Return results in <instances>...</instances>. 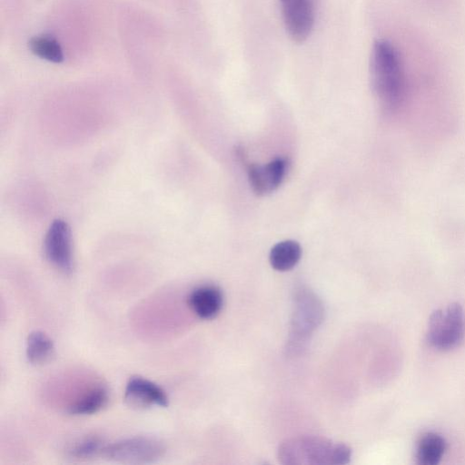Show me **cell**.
I'll return each instance as SVG.
<instances>
[{
	"mask_svg": "<svg viewBox=\"0 0 465 465\" xmlns=\"http://www.w3.org/2000/svg\"><path fill=\"white\" fill-rule=\"evenodd\" d=\"M371 78L382 105L391 111L398 109L405 96V74L397 49L387 40L379 39L373 44Z\"/></svg>",
	"mask_w": 465,
	"mask_h": 465,
	"instance_id": "cell-1",
	"label": "cell"
},
{
	"mask_svg": "<svg viewBox=\"0 0 465 465\" xmlns=\"http://www.w3.org/2000/svg\"><path fill=\"white\" fill-rule=\"evenodd\" d=\"M350 458L347 445L319 437L291 439L279 448V459L284 464H345Z\"/></svg>",
	"mask_w": 465,
	"mask_h": 465,
	"instance_id": "cell-2",
	"label": "cell"
},
{
	"mask_svg": "<svg viewBox=\"0 0 465 465\" xmlns=\"http://www.w3.org/2000/svg\"><path fill=\"white\" fill-rule=\"evenodd\" d=\"M165 453L160 440L149 437H132L104 445L102 454L115 462L128 464L151 463Z\"/></svg>",
	"mask_w": 465,
	"mask_h": 465,
	"instance_id": "cell-3",
	"label": "cell"
},
{
	"mask_svg": "<svg viewBox=\"0 0 465 465\" xmlns=\"http://www.w3.org/2000/svg\"><path fill=\"white\" fill-rule=\"evenodd\" d=\"M464 313L462 307L453 302L445 309L435 311L430 317L428 340L438 349L455 347L464 334Z\"/></svg>",
	"mask_w": 465,
	"mask_h": 465,
	"instance_id": "cell-4",
	"label": "cell"
},
{
	"mask_svg": "<svg viewBox=\"0 0 465 465\" xmlns=\"http://www.w3.org/2000/svg\"><path fill=\"white\" fill-rule=\"evenodd\" d=\"M45 253L55 268L64 273L72 272L71 233L65 222L55 220L50 225L45 240Z\"/></svg>",
	"mask_w": 465,
	"mask_h": 465,
	"instance_id": "cell-5",
	"label": "cell"
},
{
	"mask_svg": "<svg viewBox=\"0 0 465 465\" xmlns=\"http://www.w3.org/2000/svg\"><path fill=\"white\" fill-rule=\"evenodd\" d=\"M280 1L286 31L295 42H303L310 35L314 24L312 0Z\"/></svg>",
	"mask_w": 465,
	"mask_h": 465,
	"instance_id": "cell-6",
	"label": "cell"
},
{
	"mask_svg": "<svg viewBox=\"0 0 465 465\" xmlns=\"http://www.w3.org/2000/svg\"><path fill=\"white\" fill-rule=\"evenodd\" d=\"M124 400L129 407L138 410L168 406L165 391L153 381L140 376L130 378L125 386Z\"/></svg>",
	"mask_w": 465,
	"mask_h": 465,
	"instance_id": "cell-7",
	"label": "cell"
},
{
	"mask_svg": "<svg viewBox=\"0 0 465 465\" xmlns=\"http://www.w3.org/2000/svg\"><path fill=\"white\" fill-rule=\"evenodd\" d=\"M286 170V162L277 158L264 165H250L248 177L255 193L264 195L273 192L282 183Z\"/></svg>",
	"mask_w": 465,
	"mask_h": 465,
	"instance_id": "cell-8",
	"label": "cell"
},
{
	"mask_svg": "<svg viewBox=\"0 0 465 465\" xmlns=\"http://www.w3.org/2000/svg\"><path fill=\"white\" fill-rule=\"evenodd\" d=\"M187 303L192 312L199 318L210 320L220 312L223 303V296L218 287L203 285L191 292Z\"/></svg>",
	"mask_w": 465,
	"mask_h": 465,
	"instance_id": "cell-9",
	"label": "cell"
},
{
	"mask_svg": "<svg viewBox=\"0 0 465 465\" xmlns=\"http://www.w3.org/2000/svg\"><path fill=\"white\" fill-rule=\"evenodd\" d=\"M109 392L105 386L97 384L84 391L67 406L66 412L71 415H91L106 406Z\"/></svg>",
	"mask_w": 465,
	"mask_h": 465,
	"instance_id": "cell-10",
	"label": "cell"
},
{
	"mask_svg": "<svg viewBox=\"0 0 465 465\" xmlns=\"http://www.w3.org/2000/svg\"><path fill=\"white\" fill-rule=\"evenodd\" d=\"M25 354L34 365L49 362L54 355V345L51 338L41 331H31L26 339Z\"/></svg>",
	"mask_w": 465,
	"mask_h": 465,
	"instance_id": "cell-11",
	"label": "cell"
},
{
	"mask_svg": "<svg viewBox=\"0 0 465 465\" xmlns=\"http://www.w3.org/2000/svg\"><path fill=\"white\" fill-rule=\"evenodd\" d=\"M302 256L300 244L292 240H286L275 244L270 252L272 267L280 272L292 269Z\"/></svg>",
	"mask_w": 465,
	"mask_h": 465,
	"instance_id": "cell-12",
	"label": "cell"
},
{
	"mask_svg": "<svg viewBox=\"0 0 465 465\" xmlns=\"http://www.w3.org/2000/svg\"><path fill=\"white\" fill-rule=\"evenodd\" d=\"M446 450L444 439L433 432L425 434L417 448V460L422 465H435L440 462Z\"/></svg>",
	"mask_w": 465,
	"mask_h": 465,
	"instance_id": "cell-13",
	"label": "cell"
},
{
	"mask_svg": "<svg viewBox=\"0 0 465 465\" xmlns=\"http://www.w3.org/2000/svg\"><path fill=\"white\" fill-rule=\"evenodd\" d=\"M28 48L36 56L52 63L64 61L60 44L51 35H35L29 39Z\"/></svg>",
	"mask_w": 465,
	"mask_h": 465,
	"instance_id": "cell-14",
	"label": "cell"
},
{
	"mask_svg": "<svg viewBox=\"0 0 465 465\" xmlns=\"http://www.w3.org/2000/svg\"><path fill=\"white\" fill-rule=\"evenodd\" d=\"M104 444L97 436H88L74 443L67 450L68 455L74 459H88L103 452Z\"/></svg>",
	"mask_w": 465,
	"mask_h": 465,
	"instance_id": "cell-15",
	"label": "cell"
}]
</instances>
